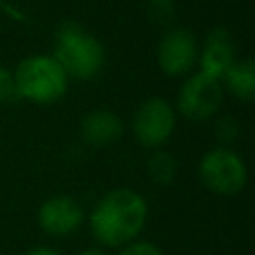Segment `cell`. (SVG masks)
<instances>
[{"label": "cell", "instance_id": "6da1fadb", "mask_svg": "<svg viewBox=\"0 0 255 255\" xmlns=\"http://www.w3.org/2000/svg\"><path fill=\"white\" fill-rule=\"evenodd\" d=\"M147 221L145 197L129 187L106 191L88 215L94 239L104 247H124L143 231Z\"/></svg>", "mask_w": 255, "mask_h": 255}, {"label": "cell", "instance_id": "7a4b0ae2", "mask_svg": "<svg viewBox=\"0 0 255 255\" xmlns=\"http://www.w3.org/2000/svg\"><path fill=\"white\" fill-rule=\"evenodd\" d=\"M52 56L68 78L82 82L98 78L106 66L104 44L76 22H62L58 26Z\"/></svg>", "mask_w": 255, "mask_h": 255}, {"label": "cell", "instance_id": "3957f363", "mask_svg": "<svg viewBox=\"0 0 255 255\" xmlns=\"http://www.w3.org/2000/svg\"><path fill=\"white\" fill-rule=\"evenodd\" d=\"M14 84L20 100H28L36 106H52L60 102L68 92V76L62 66L50 54H32L18 62Z\"/></svg>", "mask_w": 255, "mask_h": 255}, {"label": "cell", "instance_id": "277c9868", "mask_svg": "<svg viewBox=\"0 0 255 255\" xmlns=\"http://www.w3.org/2000/svg\"><path fill=\"white\" fill-rule=\"evenodd\" d=\"M197 175L207 191L223 197L243 191L249 177L243 157L225 145L213 147L201 155Z\"/></svg>", "mask_w": 255, "mask_h": 255}, {"label": "cell", "instance_id": "5b68a950", "mask_svg": "<svg viewBox=\"0 0 255 255\" xmlns=\"http://www.w3.org/2000/svg\"><path fill=\"white\" fill-rule=\"evenodd\" d=\"M177 126L175 108L159 96L143 100L131 116V131L135 141L147 149H159L169 141Z\"/></svg>", "mask_w": 255, "mask_h": 255}, {"label": "cell", "instance_id": "8992f818", "mask_svg": "<svg viewBox=\"0 0 255 255\" xmlns=\"http://www.w3.org/2000/svg\"><path fill=\"white\" fill-rule=\"evenodd\" d=\"M223 102V86L219 80L201 72L185 76L175 100L177 112L189 122H205L213 118Z\"/></svg>", "mask_w": 255, "mask_h": 255}, {"label": "cell", "instance_id": "52a82bcc", "mask_svg": "<svg viewBox=\"0 0 255 255\" xmlns=\"http://www.w3.org/2000/svg\"><path fill=\"white\" fill-rule=\"evenodd\" d=\"M199 44L191 30L187 28H171L167 30L155 50V60L159 70L169 78L189 76L197 66Z\"/></svg>", "mask_w": 255, "mask_h": 255}, {"label": "cell", "instance_id": "ba28073f", "mask_svg": "<svg viewBox=\"0 0 255 255\" xmlns=\"http://www.w3.org/2000/svg\"><path fill=\"white\" fill-rule=\"evenodd\" d=\"M84 209L72 195H52L38 209V225L52 237H68L84 223Z\"/></svg>", "mask_w": 255, "mask_h": 255}, {"label": "cell", "instance_id": "9c48e42d", "mask_svg": "<svg viewBox=\"0 0 255 255\" xmlns=\"http://www.w3.org/2000/svg\"><path fill=\"white\" fill-rule=\"evenodd\" d=\"M235 60H237L235 44H233V36L229 34V30L221 26L213 28L205 36L203 46L199 48V56H197L199 72L221 82L225 72L233 66Z\"/></svg>", "mask_w": 255, "mask_h": 255}, {"label": "cell", "instance_id": "30bf717a", "mask_svg": "<svg viewBox=\"0 0 255 255\" xmlns=\"http://www.w3.org/2000/svg\"><path fill=\"white\" fill-rule=\"evenodd\" d=\"M126 131L122 116L112 110H92L80 120V135L92 147H106L122 139Z\"/></svg>", "mask_w": 255, "mask_h": 255}, {"label": "cell", "instance_id": "8fae6325", "mask_svg": "<svg viewBox=\"0 0 255 255\" xmlns=\"http://www.w3.org/2000/svg\"><path fill=\"white\" fill-rule=\"evenodd\" d=\"M227 92L237 98L239 102H253L255 100V62L251 58L235 60L233 66L225 72L221 80Z\"/></svg>", "mask_w": 255, "mask_h": 255}, {"label": "cell", "instance_id": "7c38bea8", "mask_svg": "<svg viewBox=\"0 0 255 255\" xmlns=\"http://www.w3.org/2000/svg\"><path fill=\"white\" fill-rule=\"evenodd\" d=\"M147 177L155 185H171L177 175V159L165 149H153L145 159Z\"/></svg>", "mask_w": 255, "mask_h": 255}, {"label": "cell", "instance_id": "4fadbf2b", "mask_svg": "<svg viewBox=\"0 0 255 255\" xmlns=\"http://www.w3.org/2000/svg\"><path fill=\"white\" fill-rule=\"evenodd\" d=\"M145 16L153 26H169L175 18V4L173 0H147Z\"/></svg>", "mask_w": 255, "mask_h": 255}, {"label": "cell", "instance_id": "5bb4252c", "mask_svg": "<svg viewBox=\"0 0 255 255\" xmlns=\"http://www.w3.org/2000/svg\"><path fill=\"white\" fill-rule=\"evenodd\" d=\"M18 98L16 92V84H14V74L12 70L0 66V106L4 104H14Z\"/></svg>", "mask_w": 255, "mask_h": 255}, {"label": "cell", "instance_id": "9a60e30c", "mask_svg": "<svg viewBox=\"0 0 255 255\" xmlns=\"http://www.w3.org/2000/svg\"><path fill=\"white\" fill-rule=\"evenodd\" d=\"M118 255H163V251L151 241H129L120 247Z\"/></svg>", "mask_w": 255, "mask_h": 255}, {"label": "cell", "instance_id": "2e32d148", "mask_svg": "<svg viewBox=\"0 0 255 255\" xmlns=\"http://www.w3.org/2000/svg\"><path fill=\"white\" fill-rule=\"evenodd\" d=\"M239 133L237 124L233 122V118H219L217 126H215V135L221 143H229L235 139V135Z\"/></svg>", "mask_w": 255, "mask_h": 255}, {"label": "cell", "instance_id": "e0dca14e", "mask_svg": "<svg viewBox=\"0 0 255 255\" xmlns=\"http://www.w3.org/2000/svg\"><path fill=\"white\" fill-rule=\"evenodd\" d=\"M24 255H62V253L56 251V249H52V247L40 245V247H34V249H30V251H26Z\"/></svg>", "mask_w": 255, "mask_h": 255}, {"label": "cell", "instance_id": "ac0fdd59", "mask_svg": "<svg viewBox=\"0 0 255 255\" xmlns=\"http://www.w3.org/2000/svg\"><path fill=\"white\" fill-rule=\"evenodd\" d=\"M80 255H108L104 249H100V247H88V249H84Z\"/></svg>", "mask_w": 255, "mask_h": 255}]
</instances>
